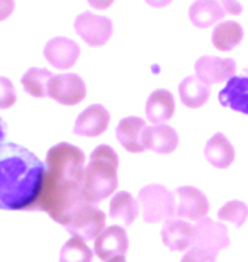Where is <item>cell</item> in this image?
<instances>
[{
	"instance_id": "obj_1",
	"label": "cell",
	"mask_w": 248,
	"mask_h": 262,
	"mask_svg": "<svg viewBox=\"0 0 248 262\" xmlns=\"http://www.w3.org/2000/svg\"><path fill=\"white\" fill-rule=\"evenodd\" d=\"M46 165L29 148L12 141L0 143V209L33 206L43 192Z\"/></svg>"
},
{
	"instance_id": "obj_2",
	"label": "cell",
	"mask_w": 248,
	"mask_h": 262,
	"mask_svg": "<svg viewBox=\"0 0 248 262\" xmlns=\"http://www.w3.org/2000/svg\"><path fill=\"white\" fill-rule=\"evenodd\" d=\"M116 167H118V155L107 145H100L94 150L91 157V165L85 172V186L91 194L102 198L109 194L116 187Z\"/></svg>"
},
{
	"instance_id": "obj_3",
	"label": "cell",
	"mask_w": 248,
	"mask_h": 262,
	"mask_svg": "<svg viewBox=\"0 0 248 262\" xmlns=\"http://www.w3.org/2000/svg\"><path fill=\"white\" fill-rule=\"evenodd\" d=\"M75 33L85 41L88 46H104L112 36V20L105 15H97L94 12H82L73 23Z\"/></svg>"
},
{
	"instance_id": "obj_4",
	"label": "cell",
	"mask_w": 248,
	"mask_h": 262,
	"mask_svg": "<svg viewBox=\"0 0 248 262\" xmlns=\"http://www.w3.org/2000/svg\"><path fill=\"white\" fill-rule=\"evenodd\" d=\"M87 94L85 82L77 73H60L53 75L48 83V96L65 106H75L82 102Z\"/></svg>"
},
{
	"instance_id": "obj_5",
	"label": "cell",
	"mask_w": 248,
	"mask_h": 262,
	"mask_svg": "<svg viewBox=\"0 0 248 262\" xmlns=\"http://www.w3.org/2000/svg\"><path fill=\"white\" fill-rule=\"evenodd\" d=\"M196 77L206 85L218 82H228L236 72V63L231 58H218V56H200L194 65Z\"/></svg>"
},
{
	"instance_id": "obj_6",
	"label": "cell",
	"mask_w": 248,
	"mask_h": 262,
	"mask_svg": "<svg viewBox=\"0 0 248 262\" xmlns=\"http://www.w3.org/2000/svg\"><path fill=\"white\" fill-rule=\"evenodd\" d=\"M80 56V48L73 39L65 36H56L44 46V58L58 70H70Z\"/></svg>"
},
{
	"instance_id": "obj_7",
	"label": "cell",
	"mask_w": 248,
	"mask_h": 262,
	"mask_svg": "<svg viewBox=\"0 0 248 262\" xmlns=\"http://www.w3.org/2000/svg\"><path fill=\"white\" fill-rule=\"evenodd\" d=\"M221 106L248 114V75H233L218 94Z\"/></svg>"
},
{
	"instance_id": "obj_8",
	"label": "cell",
	"mask_w": 248,
	"mask_h": 262,
	"mask_svg": "<svg viewBox=\"0 0 248 262\" xmlns=\"http://www.w3.org/2000/svg\"><path fill=\"white\" fill-rule=\"evenodd\" d=\"M226 10L219 0H196L189 7V19L199 29H208L221 23Z\"/></svg>"
},
{
	"instance_id": "obj_9",
	"label": "cell",
	"mask_w": 248,
	"mask_h": 262,
	"mask_svg": "<svg viewBox=\"0 0 248 262\" xmlns=\"http://www.w3.org/2000/svg\"><path fill=\"white\" fill-rule=\"evenodd\" d=\"M107 124H109V113L100 104H94V106L87 107L78 116L73 131L77 135H83V136H97L100 133H104Z\"/></svg>"
},
{
	"instance_id": "obj_10",
	"label": "cell",
	"mask_w": 248,
	"mask_h": 262,
	"mask_svg": "<svg viewBox=\"0 0 248 262\" xmlns=\"http://www.w3.org/2000/svg\"><path fill=\"white\" fill-rule=\"evenodd\" d=\"M177 143V133L167 124H156V126L146 128L143 133V146L156 151V154H170L175 150Z\"/></svg>"
},
{
	"instance_id": "obj_11",
	"label": "cell",
	"mask_w": 248,
	"mask_h": 262,
	"mask_svg": "<svg viewBox=\"0 0 248 262\" xmlns=\"http://www.w3.org/2000/svg\"><path fill=\"white\" fill-rule=\"evenodd\" d=\"M145 121L140 118H126L119 123L116 135H118L119 143L128 148L129 151H143V133H145Z\"/></svg>"
},
{
	"instance_id": "obj_12",
	"label": "cell",
	"mask_w": 248,
	"mask_h": 262,
	"mask_svg": "<svg viewBox=\"0 0 248 262\" xmlns=\"http://www.w3.org/2000/svg\"><path fill=\"white\" fill-rule=\"evenodd\" d=\"M175 111V102H173L172 94L165 89H158L148 97L146 102V116L151 123L160 124L172 118Z\"/></svg>"
},
{
	"instance_id": "obj_13",
	"label": "cell",
	"mask_w": 248,
	"mask_h": 262,
	"mask_svg": "<svg viewBox=\"0 0 248 262\" xmlns=\"http://www.w3.org/2000/svg\"><path fill=\"white\" fill-rule=\"evenodd\" d=\"M213 45L219 51H231L243 39V28L235 20H221L213 31Z\"/></svg>"
},
{
	"instance_id": "obj_14",
	"label": "cell",
	"mask_w": 248,
	"mask_h": 262,
	"mask_svg": "<svg viewBox=\"0 0 248 262\" xmlns=\"http://www.w3.org/2000/svg\"><path fill=\"white\" fill-rule=\"evenodd\" d=\"M128 249V237L121 228L112 227L100 235L96 240V252L100 255V259L109 260L114 254H123Z\"/></svg>"
},
{
	"instance_id": "obj_15",
	"label": "cell",
	"mask_w": 248,
	"mask_h": 262,
	"mask_svg": "<svg viewBox=\"0 0 248 262\" xmlns=\"http://www.w3.org/2000/svg\"><path fill=\"white\" fill-rule=\"evenodd\" d=\"M209 85L200 82L197 77H186L178 85V96L187 107H200L209 99Z\"/></svg>"
},
{
	"instance_id": "obj_16",
	"label": "cell",
	"mask_w": 248,
	"mask_h": 262,
	"mask_svg": "<svg viewBox=\"0 0 248 262\" xmlns=\"http://www.w3.org/2000/svg\"><path fill=\"white\" fill-rule=\"evenodd\" d=\"M206 159L214 167H228L235 159V150L224 135H214L204 148Z\"/></svg>"
},
{
	"instance_id": "obj_17",
	"label": "cell",
	"mask_w": 248,
	"mask_h": 262,
	"mask_svg": "<svg viewBox=\"0 0 248 262\" xmlns=\"http://www.w3.org/2000/svg\"><path fill=\"white\" fill-rule=\"evenodd\" d=\"M53 78V73L46 68L33 67L22 75V85L24 91L34 97H44L48 96V83Z\"/></svg>"
},
{
	"instance_id": "obj_18",
	"label": "cell",
	"mask_w": 248,
	"mask_h": 262,
	"mask_svg": "<svg viewBox=\"0 0 248 262\" xmlns=\"http://www.w3.org/2000/svg\"><path fill=\"white\" fill-rule=\"evenodd\" d=\"M61 255H72V259H65L61 262H91V250L78 240H72L65 245Z\"/></svg>"
},
{
	"instance_id": "obj_19",
	"label": "cell",
	"mask_w": 248,
	"mask_h": 262,
	"mask_svg": "<svg viewBox=\"0 0 248 262\" xmlns=\"http://www.w3.org/2000/svg\"><path fill=\"white\" fill-rule=\"evenodd\" d=\"M15 89L7 77H0V109H7L15 102Z\"/></svg>"
},
{
	"instance_id": "obj_20",
	"label": "cell",
	"mask_w": 248,
	"mask_h": 262,
	"mask_svg": "<svg viewBox=\"0 0 248 262\" xmlns=\"http://www.w3.org/2000/svg\"><path fill=\"white\" fill-rule=\"evenodd\" d=\"M221 5L224 7L226 12H230L233 15H240L243 12V7H241V4L238 0H221Z\"/></svg>"
},
{
	"instance_id": "obj_21",
	"label": "cell",
	"mask_w": 248,
	"mask_h": 262,
	"mask_svg": "<svg viewBox=\"0 0 248 262\" xmlns=\"http://www.w3.org/2000/svg\"><path fill=\"white\" fill-rule=\"evenodd\" d=\"M14 0H0V23L10 17V14L14 12Z\"/></svg>"
},
{
	"instance_id": "obj_22",
	"label": "cell",
	"mask_w": 248,
	"mask_h": 262,
	"mask_svg": "<svg viewBox=\"0 0 248 262\" xmlns=\"http://www.w3.org/2000/svg\"><path fill=\"white\" fill-rule=\"evenodd\" d=\"M88 5L94 9H99V10H104V9H109L110 5L114 4V0H87Z\"/></svg>"
},
{
	"instance_id": "obj_23",
	"label": "cell",
	"mask_w": 248,
	"mask_h": 262,
	"mask_svg": "<svg viewBox=\"0 0 248 262\" xmlns=\"http://www.w3.org/2000/svg\"><path fill=\"white\" fill-rule=\"evenodd\" d=\"M146 4L151 5V7H156V9H162V7H167V5L172 4V0H145Z\"/></svg>"
},
{
	"instance_id": "obj_24",
	"label": "cell",
	"mask_w": 248,
	"mask_h": 262,
	"mask_svg": "<svg viewBox=\"0 0 248 262\" xmlns=\"http://www.w3.org/2000/svg\"><path fill=\"white\" fill-rule=\"evenodd\" d=\"M5 136H7V124L2 118H0V143L5 141Z\"/></svg>"
},
{
	"instance_id": "obj_25",
	"label": "cell",
	"mask_w": 248,
	"mask_h": 262,
	"mask_svg": "<svg viewBox=\"0 0 248 262\" xmlns=\"http://www.w3.org/2000/svg\"><path fill=\"white\" fill-rule=\"evenodd\" d=\"M110 262H124V259L123 257H116V259L112 257V259H110Z\"/></svg>"
}]
</instances>
